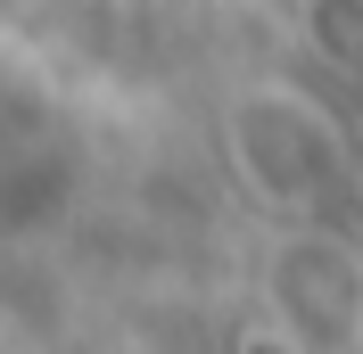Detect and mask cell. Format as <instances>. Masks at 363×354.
Here are the masks:
<instances>
[{
	"instance_id": "obj_1",
	"label": "cell",
	"mask_w": 363,
	"mask_h": 354,
	"mask_svg": "<svg viewBox=\"0 0 363 354\" xmlns=\"http://www.w3.org/2000/svg\"><path fill=\"white\" fill-rule=\"evenodd\" d=\"M248 354H297L289 338H248Z\"/></svg>"
}]
</instances>
